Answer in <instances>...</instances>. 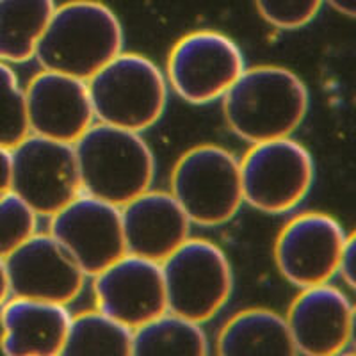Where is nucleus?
<instances>
[{
  "label": "nucleus",
  "instance_id": "nucleus-18",
  "mask_svg": "<svg viewBox=\"0 0 356 356\" xmlns=\"http://www.w3.org/2000/svg\"><path fill=\"white\" fill-rule=\"evenodd\" d=\"M218 355H298L285 317L267 308H250L235 314L218 337Z\"/></svg>",
  "mask_w": 356,
  "mask_h": 356
},
{
  "label": "nucleus",
  "instance_id": "nucleus-25",
  "mask_svg": "<svg viewBox=\"0 0 356 356\" xmlns=\"http://www.w3.org/2000/svg\"><path fill=\"white\" fill-rule=\"evenodd\" d=\"M355 235L348 234V239L340 251L339 264H337V275L349 289H355Z\"/></svg>",
  "mask_w": 356,
  "mask_h": 356
},
{
  "label": "nucleus",
  "instance_id": "nucleus-15",
  "mask_svg": "<svg viewBox=\"0 0 356 356\" xmlns=\"http://www.w3.org/2000/svg\"><path fill=\"white\" fill-rule=\"evenodd\" d=\"M25 107L31 134L72 145L95 120L88 82L52 70L29 82Z\"/></svg>",
  "mask_w": 356,
  "mask_h": 356
},
{
  "label": "nucleus",
  "instance_id": "nucleus-6",
  "mask_svg": "<svg viewBox=\"0 0 356 356\" xmlns=\"http://www.w3.org/2000/svg\"><path fill=\"white\" fill-rule=\"evenodd\" d=\"M168 310L205 323L225 307L234 289L225 251L207 239H186L162 260Z\"/></svg>",
  "mask_w": 356,
  "mask_h": 356
},
{
  "label": "nucleus",
  "instance_id": "nucleus-19",
  "mask_svg": "<svg viewBox=\"0 0 356 356\" xmlns=\"http://www.w3.org/2000/svg\"><path fill=\"white\" fill-rule=\"evenodd\" d=\"M54 9V0H0V61L33 59Z\"/></svg>",
  "mask_w": 356,
  "mask_h": 356
},
{
  "label": "nucleus",
  "instance_id": "nucleus-17",
  "mask_svg": "<svg viewBox=\"0 0 356 356\" xmlns=\"http://www.w3.org/2000/svg\"><path fill=\"white\" fill-rule=\"evenodd\" d=\"M70 319L66 305L13 296L0 307V349L9 356L61 355Z\"/></svg>",
  "mask_w": 356,
  "mask_h": 356
},
{
  "label": "nucleus",
  "instance_id": "nucleus-9",
  "mask_svg": "<svg viewBox=\"0 0 356 356\" xmlns=\"http://www.w3.org/2000/svg\"><path fill=\"white\" fill-rule=\"evenodd\" d=\"M244 66L241 49L216 31H196L175 43L168 57V82L182 100L202 106L219 100Z\"/></svg>",
  "mask_w": 356,
  "mask_h": 356
},
{
  "label": "nucleus",
  "instance_id": "nucleus-2",
  "mask_svg": "<svg viewBox=\"0 0 356 356\" xmlns=\"http://www.w3.org/2000/svg\"><path fill=\"white\" fill-rule=\"evenodd\" d=\"M123 27L116 13L98 0H70L56 6L38 41L43 70L88 81L123 50Z\"/></svg>",
  "mask_w": 356,
  "mask_h": 356
},
{
  "label": "nucleus",
  "instance_id": "nucleus-4",
  "mask_svg": "<svg viewBox=\"0 0 356 356\" xmlns=\"http://www.w3.org/2000/svg\"><path fill=\"white\" fill-rule=\"evenodd\" d=\"M86 82L100 123L143 132L154 127L166 109V77L141 54L120 52Z\"/></svg>",
  "mask_w": 356,
  "mask_h": 356
},
{
  "label": "nucleus",
  "instance_id": "nucleus-10",
  "mask_svg": "<svg viewBox=\"0 0 356 356\" xmlns=\"http://www.w3.org/2000/svg\"><path fill=\"white\" fill-rule=\"evenodd\" d=\"M50 235L86 276H95L127 253L122 209L81 193L50 216Z\"/></svg>",
  "mask_w": 356,
  "mask_h": 356
},
{
  "label": "nucleus",
  "instance_id": "nucleus-1",
  "mask_svg": "<svg viewBox=\"0 0 356 356\" xmlns=\"http://www.w3.org/2000/svg\"><path fill=\"white\" fill-rule=\"evenodd\" d=\"M308 106L305 82L282 66L244 68L222 95L228 127L251 145L289 138L303 123Z\"/></svg>",
  "mask_w": 356,
  "mask_h": 356
},
{
  "label": "nucleus",
  "instance_id": "nucleus-13",
  "mask_svg": "<svg viewBox=\"0 0 356 356\" xmlns=\"http://www.w3.org/2000/svg\"><path fill=\"white\" fill-rule=\"evenodd\" d=\"M98 310L136 330L168 310L161 262L125 253L95 275Z\"/></svg>",
  "mask_w": 356,
  "mask_h": 356
},
{
  "label": "nucleus",
  "instance_id": "nucleus-7",
  "mask_svg": "<svg viewBox=\"0 0 356 356\" xmlns=\"http://www.w3.org/2000/svg\"><path fill=\"white\" fill-rule=\"evenodd\" d=\"M239 168L243 200L266 214H285L300 205L316 175L310 152L291 138L253 143Z\"/></svg>",
  "mask_w": 356,
  "mask_h": 356
},
{
  "label": "nucleus",
  "instance_id": "nucleus-28",
  "mask_svg": "<svg viewBox=\"0 0 356 356\" xmlns=\"http://www.w3.org/2000/svg\"><path fill=\"white\" fill-rule=\"evenodd\" d=\"M9 298V284H8V273H6V262L0 257V307L6 303Z\"/></svg>",
  "mask_w": 356,
  "mask_h": 356
},
{
  "label": "nucleus",
  "instance_id": "nucleus-23",
  "mask_svg": "<svg viewBox=\"0 0 356 356\" xmlns=\"http://www.w3.org/2000/svg\"><path fill=\"white\" fill-rule=\"evenodd\" d=\"M38 214L13 191L0 195V257H6L36 234Z\"/></svg>",
  "mask_w": 356,
  "mask_h": 356
},
{
  "label": "nucleus",
  "instance_id": "nucleus-14",
  "mask_svg": "<svg viewBox=\"0 0 356 356\" xmlns=\"http://www.w3.org/2000/svg\"><path fill=\"white\" fill-rule=\"evenodd\" d=\"M285 321L296 353L335 356L351 344L355 308L344 291L326 282L301 289Z\"/></svg>",
  "mask_w": 356,
  "mask_h": 356
},
{
  "label": "nucleus",
  "instance_id": "nucleus-20",
  "mask_svg": "<svg viewBox=\"0 0 356 356\" xmlns=\"http://www.w3.org/2000/svg\"><path fill=\"white\" fill-rule=\"evenodd\" d=\"M211 353L209 339L200 323L166 310L132 330V355H193Z\"/></svg>",
  "mask_w": 356,
  "mask_h": 356
},
{
  "label": "nucleus",
  "instance_id": "nucleus-26",
  "mask_svg": "<svg viewBox=\"0 0 356 356\" xmlns=\"http://www.w3.org/2000/svg\"><path fill=\"white\" fill-rule=\"evenodd\" d=\"M11 191V148L0 145V195Z\"/></svg>",
  "mask_w": 356,
  "mask_h": 356
},
{
  "label": "nucleus",
  "instance_id": "nucleus-21",
  "mask_svg": "<svg viewBox=\"0 0 356 356\" xmlns=\"http://www.w3.org/2000/svg\"><path fill=\"white\" fill-rule=\"evenodd\" d=\"M61 355H132V328L104 312H84L70 319Z\"/></svg>",
  "mask_w": 356,
  "mask_h": 356
},
{
  "label": "nucleus",
  "instance_id": "nucleus-16",
  "mask_svg": "<svg viewBox=\"0 0 356 356\" xmlns=\"http://www.w3.org/2000/svg\"><path fill=\"white\" fill-rule=\"evenodd\" d=\"M120 209L130 255L162 262L189 239L191 219L171 193L148 189Z\"/></svg>",
  "mask_w": 356,
  "mask_h": 356
},
{
  "label": "nucleus",
  "instance_id": "nucleus-5",
  "mask_svg": "<svg viewBox=\"0 0 356 356\" xmlns=\"http://www.w3.org/2000/svg\"><path fill=\"white\" fill-rule=\"evenodd\" d=\"M171 195L191 222L218 227L230 221L244 202L239 161L222 146H195L171 171Z\"/></svg>",
  "mask_w": 356,
  "mask_h": 356
},
{
  "label": "nucleus",
  "instance_id": "nucleus-12",
  "mask_svg": "<svg viewBox=\"0 0 356 356\" xmlns=\"http://www.w3.org/2000/svg\"><path fill=\"white\" fill-rule=\"evenodd\" d=\"M9 294L68 305L82 292L86 275L50 234H34L4 259Z\"/></svg>",
  "mask_w": 356,
  "mask_h": 356
},
{
  "label": "nucleus",
  "instance_id": "nucleus-11",
  "mask_svg": "<svg viewBox=\"0 0 356 356\" xmlns=\"http://www.w3.org/2000/svg\"><path fill=\"white\" fill-rule=\"evenodd\" d=\"M346 239L348 234L335 218L324 212H305L280 232L275 244L276 266L296 287L326 284L337 275Z\"/></svg>",
  "mask_w": 356,
  "mask_h": 356
},
{
  "label": "nucleus",
  "instance_id": "nucleus-27",
  "mask_svg": "<svg viewBox=\"0 0 356 356\" xmlns=\"http://www.w3.org/2000/svg\"><path fill=\"white\" fill-rule=\"evenodd\" d=\"M337 13L344 15V17L353 18L356 11V0H326Z\"/></svg>",
  "mask_w": 356,
  "mask_h": 356
},
{
  "label": "nucleus",
  "instance_id": "nucleus-3",
  "mask_svg": "<svg viewBox=\"0 0 356 356\" xmlns=\"http://www.w3.org/2000/svg\"><path fill=\"white\" fill-rule=\"evenodd\" d=\"M73 148L84 195L123 207L154 184L155 159L141 132L98 122Z\"/></svg>",
  "mask_w": 356,
  "mask_h": 356
},
{
  "label": "nucleus",
  "instance_id": "nucleus-8",
  "mask_svg": "<svg viewBox=\"0 0 356 356\" xmlns=\"http://www.w3.org/2000/svg\"><path fill=\"white\" fill-rule=\"evenodd\" d=\"M11 191L38 216H52L81 195L72 143L27 134L11 148Z\"/></svg>",
  "mask_w": 356,
  "mask_h": 356
},
{
  "label": "nucleus",
  "instance_id": "nucleus-22",
  "mask_svg": "<svg viewBox=\"0 0 356 356\" xmlns=\"http://www.w3.org/2000/svg\"><path fill=\"white\" fill-rule=\"evenodd\" d=\"M31 134L25 107V89L8 63L0 61V145L17 146Z\"/></svg>",
  "mask_w": 356,
  "mask_h": 356
},
{
  "label": "nucleus",
  "instance_id": "nucleus-24",
  "mask_svg": "<svg viewBox=\"0 0 356 356\" xmlns=\"http://www.w3.org/2000/svg\"><path fill=\"white\" fill-rule=\"evenodd\" d=\"M324 0H255L260 17L282 31H294L317 17Z\"/></svg>",
  "mask_w": 356,
  "mask_h": 356
}]
</instances>
